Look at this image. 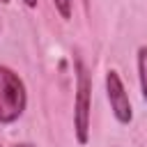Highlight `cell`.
<instances>
[{
	"label": "cell",
	"instance_id": "obj_3",
	"mask_svg": "<svg viewBox=\"0 0 147 147\" xmlns=\"http://www.w3.org/2000/svg\"><path fill=\"white\" fill-rule=\"evenodd\" d=\"M106 94H108L110 110H113L115 119L119 124H131V119H133L131 101H129L126 87H124V83H122V78H119V74L115 69H108L106 71Z\"/></svg>",
	"mask_w": 147,
	"mask_h": 147
},
{
	"label": "cell",
	"instance_id": "obj_6",
	"mask_svg": "<svg viewBox=\"0 0 147 147\" xmlns=\"http://www.w3.org/2000/svg\"><path fill=\"white\" fill-rule=\"evenodd\" d=\"M21 2H23L25 7H30V9H34V7H37V0H21Z\"/></svg>",
	"mask_w": 147,
	"mask_h": 147
},
{
	"label": "cell",
	"instance_id": "obj_7",
	"mask_svg": "<svg viewBox=\"0 0 147 147\" xmlns=\"http://www.w3.org/2000/svg\"><path fill=\"white\" fill-rule=\"evenodd\" d=\"M11 147H34V145H30V142H16V145H11Z\"/></svg>",
	"mask_w": 147,
	"mask_h": 147
},
{
	"label": "cell",
	"instance_id": "obj_4",
	"mask_svg": "<svg viewBox=\"0 0 147 147\" xmlns=\"http://www.w3.org/2000/svg\"><path fill=\"white\" fill-rule=\"evenodd\" d=\"M138 78H140L142 101L147 103V46H140L138 48Z\"/></svg>",
	"mask_w": 147,
	"mask_h": 147
},
{
	"label": "cell",
	"instance_id": "obj_1",
	"mask_svg": "<svg viewBox=\"0 0 147 147\" xmlns=\"http://www.w3.org/2000/svg\"><path fill=\"white\" fill-rule=\"evenodd\" d=\"M90 110H92V76L80 57H76V101H74V136L78 145L90 142Z\"/></svg>",
	"mask_w": 147,
	"mask_h": 147
},
{
	"label": "cell",
	"instance_id": "obj_8",
	"mask_svg": "<svg viewBox=\"0 0 147 147\" xmlns=\"http://www.w3.org/2000/svg\"><path fill=\"white\" fill-rule=\"evenodd\" d=\"M0 2H2V5H7V2H9V0H0Z\"/></svg>",
	"mask_w": 147,
	"mask_h": 147
},
{
	"label": "cell",
	"instance_id": "obj_5",
	"mask_svg": "<svg viewBox=\"0 0 147 147\" xmlns=\"http://www.w3.org/2000/svg\"><path fill=\"white\" fill-rule=\"evenodd\" d=\"M53 5H55V9H57V14L64 18V21H69L71 18V9H74V0H53Z\"/></svg>",
	"mask_w": 147,
	"mask_h": 147
},
{
	"label": "cell",
	"instance_id": "obj_2",
	"mask_svg": "<svg viewBox=\"0 0 147 147\" xmlns=\"http://www.w3.org/2000/svg\"><path fill=\"white\" fill-rule=\"evenodd\" d=\"M28 106V92L16 71L0 64V124L16 122Z\"/></svg>",
	"mask_w": 147,
	"mask_h": 147
}]
</instances>
